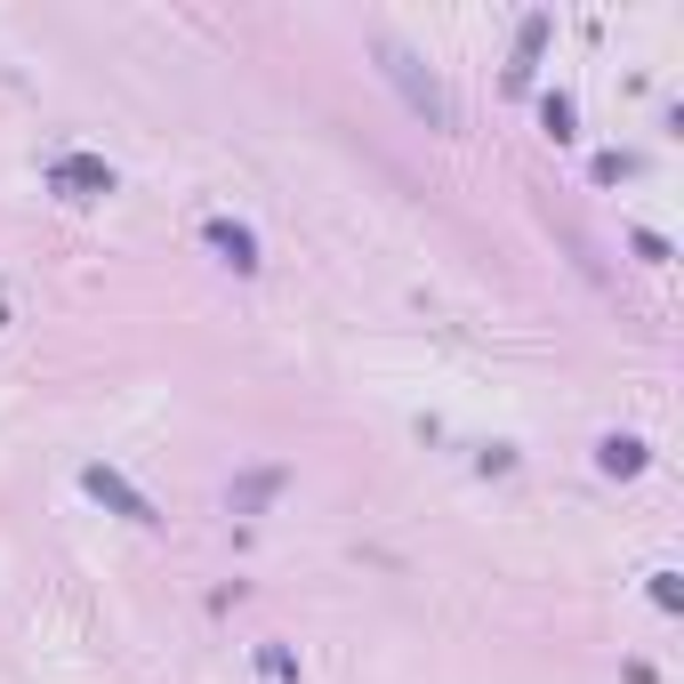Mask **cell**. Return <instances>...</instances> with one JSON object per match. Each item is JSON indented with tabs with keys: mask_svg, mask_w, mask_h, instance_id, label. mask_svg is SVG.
Returning a JSON list of instances; mask_svg holds the SVG:
<instances>
[{
	"mask_svg": "<svg viewBox=\"0 0 684 684\" xmlns=\"http://www.w3.org/2000/svg\"><path fill=\"white\" fill-rule=\"evenodd\" d=\"M379 73L403 89V106L419 113V121H435V129H452V97L435 89V73H419V57H410L403 41H379Z\"/></svg>",
	"mask_w": 684,
	"mask_h": 684,
	"instance_id": "cell-1",
	"label": "cell"
},
{
	"mask_svg": "<svg viewBox=\"0 0 684 684\" xmlns=\"http://www.w3.org/2000/svg\"><path fill=\"white\" fill-rule=\"evenodd\" d=\"M41 178H49V194H57V201H106V194L121 186L106 153H73V146L49 153V161H41Z\"/></svg>",
	"mask_w": 684,
	"mask_h": 684,
	"instance_id": "cell-2",
	"label": "cell"
},
{
	"mask_svg": "<svg viewBox=\"0 0 684 684\" xmlns=\"http://www.w3.org/2000/svg\"><path fill=\"white\" fill-rule=\"evenodd\" d=\"M81 492H89L97 507H113L121 524H137V532H153V524H161V507H153L146 492H137L121 467H106V459H89V467H81Z\"/></svg>",
	"mask_w": 684,
	"mask_h": 684,
	"instance_id": "cell-3",
	"label": "cell"
},
{
	"mask_svg": "<svg viewBox=\"0 0 684 684\" xmlns=\"http://www.w3.org/2000/svg\"><path fill=\"white\" fill-rule=\"evenodd\" d=\"M201 242H210V258L234 266V274H258V266H266V258H258V234H250L242 218H201Z\"/></svg>",
	"mask_w": 684,
	"mask_h": 684,
	"instance_id": "cell-4",
	"label": "cell"
},
{
	"mask_svg": "<svg viewBox=\"0 0 684 684\" xmlns=\"http://www.w3.org/2000/svg\"><path fill=\"white\" fill-rule=\"evenodd\" d=\"M596 467L604 475H644V467H653V443H644V435H604L596 443Z\"/></svg>",
	"mask_w": 684,
	"mask_h": 684,
	"instance_id": "cell-5",
	"label": "cell"
},
{
	"mask_svg": "<svg viewBox=\"0 0 684 684\" xmlns=\"http://www.w3.org/2000/svg\"><path fill=\"white\" fill-rule=\"evenodd\" d=\"M547 32H556V17H547V9L524 17V32H516V65H507V81H516V89L532 81V65H539V49H547Z\"/></svg>",
	"mask_w": 684,
	"mask_h": 684,
	"instance_id": "cell-6",
	"label": "cell"
},
{
	"mask_svg": "<svg viewBox=\"0 0 684 684\" xmlns=\"http://www.w3.org/2000/svg\"><path fill=\"white\" fill-rule=\"evenodd\" d=\"M539 121H547V137H556V146H564V137H579V106H572L564 89H547V97H539Z\"/></svg>",
	"mask_w": 684,
	"mask_h": 684,
	"instance_id": "cell-7",
	"label": "cell"
},
{
	"mask_svg": "<svg viewBox=\"0 0 684 684\" xmlns=\"http://www.w3.org/2000/svg\"><path fill=\"white\" fill-rule=\"evenodd\" d=\"M258 676H266V684H298V653L266 636V644H258Z\"/></svg>",
	"mask_w": 684,
	"mask_h": 684,
	"instance_id": "cell-8",
	"label": "cell"
},
{
	"mask_svg": "<svg viewBox=\"0 0 684 684\" xmlns=\"http://www.w3.org/2000/svg\"><path fill=\"white\" fill-rule=\"evenodd\" d=\"M653 604H661V612H676V604H684V588H676V572H653Z\"/></svg>",
	"mask_w": 684,
	"mask_h": 684,
	"instance_id": "cell-9",
	"label": "cell"
},
{
	"mask_svg": "<svg viewBox=\"0 0 684 684\" xmlns=\"http://www.w3.org/2000/svg\"><path fill=\"white\" fill-rule=\"evenodd\" d=\"M0 330H9V298H0Z\"/></svg>",
	"mask_w": 684,
	"mask_h": 684,
	"instance_id": "cell-10",
	"label": "cell"
}]
</instances>
